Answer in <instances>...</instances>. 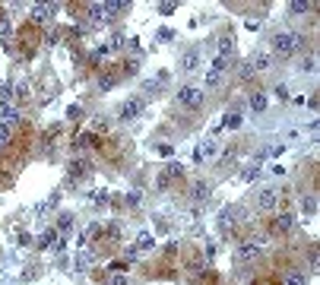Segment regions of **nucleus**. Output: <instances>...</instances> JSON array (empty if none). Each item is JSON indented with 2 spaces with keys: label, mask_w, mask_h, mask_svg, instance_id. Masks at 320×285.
<instances>
[{
  "label": "nucleus",
  "mask_w": 320,
  "mask_h": 285,
  "mask_svg": "<svg viewBox=\"0 0 320 285\" xmlns=\"http://www.w3.org/2000/svg\"><path fill=\"white\" fill-rule=\"evenodd\" d=\"M92 203H108V190H96V194H92Z\"/></svg>",
  "instance_id": "58836bf2"
},
{
  "label": "nucleus",
  "mask_w": 320,
  "mask_h": 285,
  "mask_svg": "<svg viewBox=\"0 0 320 285\" xmlns=\"http://www.w3.org/2000/svg\"><path fill=\"white\" fill-rule=\"evenodd\" d=\"M67 171H70V177H73V174H76V177H82V174L89 171V162H86V159H73V162L67 165Z\"/></svg>",
  "instance_id": "f3484780"
},
{
  "label": "nucleus",
  "mask_w": 320,
  "mask_h": 285,
  "mask_svg": "<svg viewBox=\"0 0 320 285\" xmlns=\"http://www.w3.org/2000/svg\"><path fill=\"white\" fill-rule=\"evenodd\" d=\"M143 89H146V95H159V89H162V86H159V82H146Z\"/></svg>",
  "instance_id": "79ce46f5"
},
{
  "label": "nucleus",
  "mask_w": 320,
  "mask_h": 285,
  "mask_svg": "<svg viewBox=\"0 0 320 285\" xmlns=\"http://www.w3.org/2000/svg\"><path fill=\"white\" fill-rule=\"evenodd\" d=\"M10 139H13V127H10V124H4V121H0V146H7V142Z\"/></svg>",
  "instance_id": "cd10ccee"
},
{
  "label": "nucleus",
  "mask_w": 320,
  "mask_h": 285,
  "mask_svg": "<svg viewBox=\"0 0 320 285\" xmlns=\"http://www.w3.org/2000/svg\"><path fill=\"white\" fill-rule=\"evenodd\" d=\"M54 10H57V4H35L32 13H29V22L32 26H44V22L54 16Z\"/></svg>",
  "instance_id": "20e7f679"
},
{
  "label": "nucleus",
  "mask_w": 320,
  "mask_h": 285,
  "mask_svg": "<svg viewBox=\"0 0 320 285\" xmlns=\"http://www.w3.org/2000/svg\"><path fill=\"white\" fill-rule=\"evenodd\" d=\"M232 51H235V38H232V35H222V38H219V54L232 57Z\"/></svg>",
  "instance_id": "393cba45"
},
{
  "label": "nucleus",
  "mask_w": 320,
  "mask_h": 285,
  "mask_svg": "<svg viewBox=\"0 0 320 285\" xmlns=\"http://www.w3.org/2000/svg\"><path fill=\"white\" fill-rule=\"evenodd\" d=\"M105 4V10H108V16H117V13H124V10L130 7L127 0H102Z\"/></svg>",
  "instance_id": "a211bd4d"
},
{
  "label": "nucleus",
  "mask_w": 320,
  "mask_h": 285,
  "mask_svg": "<svg viewBox=\"0 0 320 285\" xmlns=\"http://www.w3.org/2000/svg\"><path fill=\"white\" fill-rule=\"evenodd\" d=\"M108 51H111L108 44H99L96 51H92V64H105V57H108Z\"/></svg>",
  "instance_id": "bb28decb"
},
{
  "label": "nucleus",
  "mask_w": 320,
  "mask_h": 285,
  "mask_svg": "<svg viewBox=\"0 0 320 285\" xmlns=\"http://www.w3.org/2000/svg\"><path fill=\"white\" fill-rule=\"evenodd\" d=\"M86 16H89L92 22H108V19H111L108 10H105V4H86Z\"/></svg>",
  "instance_id": "f8f14e48"
},
{
  "label": "nucleus",
  "mask_w": 320,
  "mask_h": 285,
  "mask_svg": "<svg viewBox=\"0 0 320 285\" xmlns=\"http://www.w3.org/2000/svg\"><path fill=\"white\" fill-rule=\"evenodd\" d=\"M19 244L29 247V244H32V234H29V231H19Z\"/></svg>",
  "instance_id": "37998d69"
},
{
  "label": "nucleus",
  "mask_w": 320,
  "mask_h": 285,
  "mask_svg": "<svg viewBox=\"0 0 320 285\" xmlns=\"http://www.w3.org/2000/svg\"><path fill=\"white\" fill-rule=\"evenodd\" d=\"M276 203H279V190H276V187L260 190V197H257V206H260V209H276Z\"/></svg>",
  "instance_id": "0eeeda50"
},
{
  "label": "nucleus",
  "mask_w": 320,
  "mask_h": 285,
  "mask_svg": "<svg viewBox=\"0 0 320 285\" xmlns=\"http://www.w3.org/2000/svg\"><path fill=\"white\" fill-rule=\"evenodd\" d=\"M70 228H73V212H64V216L57 219V231H61V234H70Z\"/></svg>",
  "instance_id": "412c9836"
},
{
  "label": "nucleus",
  "mask_w": 320,
  "mask_h": 285,
  "mask_svg": "<svg viewBox=\"0 0 320 285\" xmlns=\"http://www.w3.org/2000/svg\"><path fill=\"white\" fill-rule=\"evenodd\" d=\"M228 67H232V57H228V54H216V57H212V70H219V73H225Z\"/></svg>",
  "instance_id": "4be33fe9"
},
{
  "label": "nucleus",
  "mask_w": 320,
  "mask_h": 285,
  "mask_svg": "<svg viewBox=\"0 0 320 285\" xmlns=\"http://www.w3.org/2000/svg\"><path fill=\"white\" fill-rule=\"evenodd\" d=\"M292 225H295L292 212H279V216L272 219V234H289V231H292Z\"/></svg>",
  "instance_id": "1a4fd4ad"
},
{
  "label": "nucleus",
  "mask_w": 320,
  "mask_h": 285,
  "mask_svg": "<svg viewBox=\"0 0 320 285\" xmlns=\"http://www.w3.org/2000/svg\"><path fill=\"white\" fill-rule=\"evenodd\" d=\"M238 76H241V79L247 82V79L254 76V67H251V64H241V67H238Z\"/></svg>",
  "instance_id": "c9c22d12"
},
{
  "label": "nucleus",
  "mask_w": 320,
  "mask_h": 285,
  "mask_svg": "<svg viewBox=\"0 0 320 285\" xmlns=\"http://www.w3.org/2000/svg\"><path fill=\"white\" fill-rule=\"evenodd\" d=\"M222 127H228V130H238V127H241V114H225Z\"/></svg>",
  "instance_id": "c756f323"
},
{
  "label": "nucleus",
  "mask_w": 320,
  "mask_h": 285,
  "mask_svg": "<svg viewBox=\"0 0 320 285\" xmlns=\"http://www.w3.org/2000/svg\"><path fill=\"white\" fill-rule=\"evenodd\" d=\"M136 257H140V251H136V244H130V247H127V254H124V260H127V263H133Z\"/></svg>",
  "instance_id": "4c0bfd02"
},
{
  "label": "nucleus",
  "mask_w": 320,
  "mask_h": 285,
  "mask_svg": "<svg viewBox=\"0 0 320 285\" xmlns=\"http://www.w3.org/2000/svg\"><path fill=\"white\" fill-rule=\"evenodd\" d=\"M203 82H206L209 89H219L222 82H225V73H219V70H212V67H209V70H206V76H203Z\"/></svg>",
  "instance_id": "dca6fc26"
},
{
  "label": "nucleus",
  "mask_w": 320,
  "mask_h": 285,
  "mask_svg": "<svg viewBox=\"0 0 320 285\" xmlns=\"http://www.w3.org/2000/svg\"><path fill=\"white\" fill-rule=\"evenodd\" d=\"M111 285H127V282H124L121 276H114V279H111Z\"/></svg>",
  "instance_id": "a18cd8bd"
},
{
  "label": "nucleus",
  "mask_w": 320,
  "mask_h": 285,
  "mask_svg": "<svg viewBox=\"0 0 320 285\" xmlns=\"http://www.w3.org/2000/svg\"><path fill=\"white\" fill-rule=\"evenodd\" d=\"M276 95H279V99H289V89H286V86H282V82H279V86H276Z\"/></svg>",
  "instance_id": "c03bdc74"
},
{
  "label": "nucleus",
  "mask_w": 320,
  "mask_h": 285,
  "mask_svg": "<svg viewBox=\"0 0 320 285\" xmlns=\"http://www.w3.org/2000/svg\"><path fill=\"white\" fill-rule=\"evenodd\" d=\"M177 105L187 111H200L203 108V89L200 86H181L177 89Z\"/></svg>",
  "instance_id": "f257e3e1"
},
{
  "label": "nucleus",
  "mask_w": 320,
  "mask_h": 285,
  "mask_svg": "<svg viewBox=\"0 0 320 285\" xmlns=\"http://www.w3.org/2000/svg\"><path fill=\"white\" fill-rule=\"evenodd\" d=\"M181 177H184V165H181V162H171L168 168H165V171L159 174L156 187H159V190H168V187H171V181H181Z\"/></svg>",
  "instance_id": "7ed1b4c3"
},
{
  "label": "nucleus",
  "mask_w": 320,
  "mask_h": 285,
  "mask_svg": "<svg viewBox=\"0 0 320 285\" xmlns=\"http://www.w3.org/2000/svg\"><path fill=\"white\" fill-rule=\"evenodd\" d=\"M301 209H304V216H314V212H317V197L307 194V197L301 200Z\"/></svg>",
  "instance_id": "b1692460"
},
{
  "label": "nucleus",
  "mask_w": 320,
  "mask_h": 285,
  "mask_svg": "<svg viewBox=\"0 0 320 285\" xmlns=\"http://www.w3.org/2000/svg\"><path fill=\"white\" fill-rule=\"evenodd\" d=\"M247 64L254 67V73H257V70H269V67H272V54H269V51H257Z\"/></svg>",
  "instance_id": "ddd939ff"
},
{
  "label": "nucleus",
  "mask_w": 320,
  "mask_h": 285,
  "mask_svg": "<svg viewBox=\"0 0 320 285\" xmlns=\"http://www.w3.org/2000/svg\"><path fill=\"white\" fill-rule=\"evenodd\" d=\"M156 247V234L152 231H140V238H136V251H152Z\"/></svg>",
  "instance_id": "2eb2a0df"
},
{
  "label": "nucleus",
  "mask_w": 320,
  "mask_h": 285,
  "mask_svg": "<svg viewBox=\"0 0 320 285\" xmlns=\"http://www.w3.org/2000/svg\"><path fill=\"white\" fill-rule=\"evenodd\" d=\"M235 257H238V263H254V260L260 257V244H241Z\"/></svg>",
  "instance_id": "9d476101"
},
{
  "label": "nucleus",
  "mask_w": 320,
  "mask_h": 285,
  "mask_svg": "<svg viewBox=\"0 0 320 285\" xmlns=\"http://www.w3.org/2000/svg\"><path fill=\"white\" fill-rule=\"evenodd\" d=\"M124 203H127L130 209H133V206H140V190H130V194L124 197Z\"/></svg>",
  "instance_id": "f704fd0d"
},
{
  "label": "nucleus",
  "mask_w": 320,
  "mask_h": 285,
  "mask_svg": "<svg viewBox=\"0 0 320 285\" xmlns=\"http://www.w3.org/2000/svg\"><path fill=\"white\" fill-rule=\"evenodd\" d=\"M61 238H64V234L57 231V228H48V231L41 234V241H38V244H41V247H57V241H61Z\"/></svg>",
  "instance_id": "6ab92c4d"
},
{
  "label": "nucleus",
  "mask_w": 320,
  "mask_h": 285,
  "mask_svg": "<svg viewBox=\"0 0 320 285\" xmlns=\"http://www.w3.org/2000/svg\"><path fill=\"white\" fill-rule=\"evenodd\" d=\"M212 156H216V139H203V142H200V146L194 149V162H200V165H203V162H209Z\"/></svg>",
  "instance_id": "39448f33"
},
{
  "label": "nucleus",
  "mask_w": 320,
  "mask_h": 285,
  "mask_svg": "<svg viewBox=\"0 0 320 285\" xmlns=\"http://www.w3.org/2000/svg\"><path fill=\"white\" fill-rule=\"evenodd\" d=\"M136 70H140V61H136V57H133V61H124V73H136Z\"/></svg>",
  "instance_id": "a19ab883"
},
{
  "label": "nucleus",
  "mask_w": 320,
  "mask_h": 285,
  "mask_svg": "<svg viewBox=\"0 0 320 285\" xmlns=\"http://www.w3.org/2000/svg\"><path fill=\"white\" fill-rule=\"evenodd\" d=\"M174 10H177V4H174V0H162V4H159V13H162V16H171Z\"/></svg>",
  "instance_id": "2f4dec72"
},
{
  "label": "nucleus",
  "mask_w": 320,
  "mask_h": 285,
  "mask_svg": "<svg viewBox=\"0 0 320 285\" xmlns=\"http://www.w3.org/2000/svg\"><path fill=\"white\" fill-rule=\"evenodd\" d=\"M61 41V29H48L44 32V44H57Z\"/></svg>",
  "instance_id": "72a5a7b5"
},
{
  "label": "nucleus",
  "mask_w": 320,
  "mask_h": 285,
  "mask_svg": "<svg viewBox=\"0 0 320 285\" xmlns=\"http://www.w3.org/2000/svg\"><path fill=\"white\" fill-rule=\"evenodd\" d=\"M10 35H13V26H10V19H7V16H0V38L7 41Z\"/></svg>",
  "instance_id": "7c9ffc66"
},
{
  "label": "nucleus",
  "mask_w": 320,
  "mask_h": 285,
  "mask_svg": "<svg viewBox=\"0 0 320 285\" xmlns=\"http://www.w3.org/2000/svg\"><path fill=\"white\" fill-rule=\"evenodd\" d=\"M282 285H307V279L301 276V272H289V276L282 279Z\"/></svg>",
  "instance_id": "c85d7f7f"
},
{
  "label": "nucleus",
  "mask_w": 320,
  "mask_h": 285,
  "mask_svg": "<svg viewBox=\"0 0 320 285\" xmlns=\"http://www.w3.org/2000/svg\"><path fill=\"white\" fill-rule=\"evenodd\" d=\"M159 38H162V41H171V38H174V29L162 26V29H159Z\"/></svg>",
  "instance_id": "ea45409f"
},
{
  "label": "nucleus",
  "mask_w": 320,
  "mask_h": 285,
  "mask_svg": "<svg viewBox=\"0 0 320 285\" xmlns=\"http://www.w3.org/2000/svg\"><path fill=\"white\" fill-rule=\"evenodd\" d=\"M317 4H311V0H292V4H289V10H292V13H307V10H314Z\"/></svg>",
  "instance_id": "aec40b11"
},
{
  "label": "nucleus",
  "mask_w": 320,
  "mask_h": 285,
  "mask_svg": "<svg viewBox=\"0 0 320 285\" xmlns=\"http://www.w3.org/2000/svg\"><path fill=\"white\" fill-rule=\"evenodd\" d=\"M114 82H117L114 73H102V76H99V89H102V92H108V89H114Z\"/></svg>",
  "instance_id": "a878e982"
},
{
  "label": "nucleus",
  "mask_w": 320,
  "mask_h": 285,
  "mask_svg": "<svg viewBox=\"0 0 320 285\" xmlns=\"http://www.w3.org/2000/svg\"><path fill=\"white\" fill-rule=\"evenodd\" d=\"M251 108H254L257 114L266 111V95H263V92H254V95H251Z\"/></svg>",
  "instance_id": "5701e85b"
},
{
  "label": "nucleus",
  "mask_w": 320,
  "mask_h": 285,
  "mask_svg": "<svg viewBox=\"0 0 320 285\" xmlns=\"http://www.w3.org/2000/svg\"><path fill=\"white\" fill-rule=\"evenodd\" d=\"M67 117H70V121H79V117H82V108H79V105H70V108H67Z\"/></svg>",
  "instance_id": "e433bc0d"
},
{
  "label": "nucleus",
  "mask_w": 320,
  "mask_h": 285,
  "mask_svg": "<svg viewBox=\"0 0 320 285\" xmlns=\"http://www.w3.org/2000/svg\"><path fill=\"white\" fill-rule=\"evenodd\" d=\"M295 44H298L295 32H276V35H272V51H276L279 57H292L295 54Z\"/></svg>",
  "instance_id": "f03ea898"
},
{
  "label": "nucleus",
  "mask_w": 320,
  "mask_h": 285,
  "mask_svg": "<svg viewBox=\"0 0 320 285\" xmlns=\"http://www.w3.org/2000/svg\"><path fill=\"white\" fill-rule=\"evenodd\" d=\"M209 194H212L209 181H194V184H191V200H194V203H206Z\"/></svg>",
  "instance_id": "6e6552de"
},
{
  "label": "nucleus",
  "mask_w": 320,
  "mask_h": 285,
  "mask_svg": "<svg viewBox=\"0 0 320 285\" xmlns=\"http://www.w3.org/2000/svg\"><path fill=\"white\" fill-rule=\"evenodd\" d=\"M235 219H238V212H235V209H225L222 216H219V225H235Z\"/></svg>",
  "instance_id": "473e14b6"
},
{
  "label": "nucleus",
  "mask_w": 320,
  "mask_h": 285,
  "mask_svg": "<svg viewBox=\"0 0 320 285\" xmlns=\"http://www.w3.org/2000/svg\"><path fill=\"white\" fill-rule=\"evenodd\" d=\"M0 121L10 124V127H16V124H19V111H16L10 102H0Z\"/></svg>",
  "instance_id": "9b49d317"
},
{
  "label": "nucleus",
  "mask_w": 320,
  "mask_h": 285,
  "mask_svg": "<svg viewBox=\"0 0 320 285\" xmlns=\"http://www.w3.org/2000/svg\"><path fill=\"white\" fill-rule=\"evenodd\" d=\"M197 67H200V48H191V51L184 54V61H181V70L184 73H194Z\"/></svg>",
  "instance_id": "4468645a"
},
{
  "label": "nucleus",
  "mask_w": 320,
  "mask_h": 285,
  "mask_svg": "<svg viewBox=\"0 0 320 285\" xmlns=\"http://www.w3.org/2000/svg\"><path fill=\"white\" fill-rule=\"evenodd\" d=\"M140 114H143V99H127L121 105V121H133Z\"/></svg>",
  "instance_id": "423d86ee"
}]
</instances>
